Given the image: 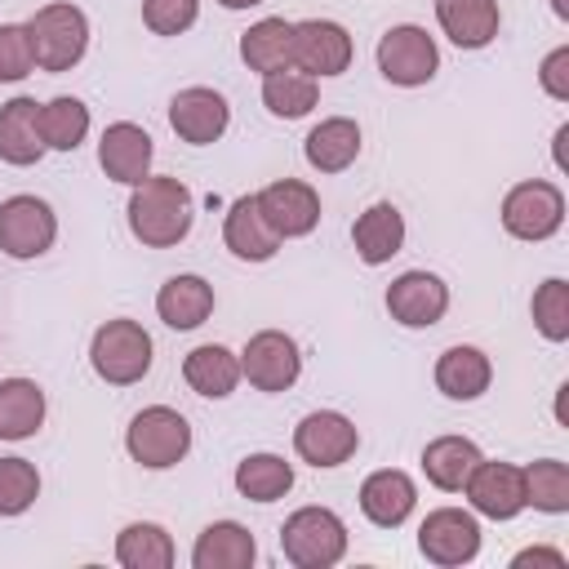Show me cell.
<instances>
[{
  "label": "cell",
  "instance_id": "1",
  "mask_svg": "<svg viewBox=\"0 0 569 569\" xmlns=\"http://www.w3.org/2000/svg\"><path fill=\"white\" fill-rule=\"evenodd\" d=\"M196 222V200L187 191L182 178L169 173H147L133 196H129V231L133 240H142L147 249H173L178 240H187Z\"/></svg>",
  "mask_w": 569,
  "mask_h": 569
},
{
  "label": "cell",
  "instance_id": "2",
  "mask_svg": "<svg viewBox=\"0 0 569 569\" xmlns=\"http://www.w3.org/2000/svg\"><path fill=\"white\" fill-rule=\"evenodd\" d=\"M280 551L298 569H333L347 556V525L329 507H298L280 525Z\"/></svg>",
  "mask_w": 569,
  "mask_h": 569
},
{
  "label": "cell",
  "instance_id": "3",
  "mask_svg": "<svg viewBox=\"0 0 569 569\" xmlns=\"http://www.w3.org/2000/svg\"><path fill=\"white\" fill-rule=\"evenodd\" d=\"M124 449L138 467L147 471H164V467H178L191 449V422L169 409V405H147L129 418L124 427Z\"/></svg>",
  "mask_w": 569,
  "mask_h": 569
},
{
  "label": "cell",
  "instance_id": "4",
  "mask_svg": "<svg viewBox=\"0 0 569 569\" xmlns=\"http://www.w3.org/2000/svg\"><path fill=\"white\" fill-rule=\"evenodd\" d=\"M31 53L40 71H71L89 49V18L76 4H44L27 18Z\"/></svg>",
  "mask_w": 569,
  "mask_h": 569
},
{
  "label": "cell",
  "instance_id": "5",
  "mask_svg": "<svg viewBox=\"0 0 569 569\" xmlns=\"http://www.w3.org/2000/svg\"><path fill=\"white\" fill-rule=\"evenodd\" d=\"M89 365L111 387H133L151 369V333L138 320H107L89 342Z\"/></svg>",
  "mask_w": 569,
  "mask_h": 569
},
{
  "label": "cell",
  "instance_id": "6",
  "mask_svg": "<svg viewBox=\"0 0 569 569\" xmlns=\"http://www.w3.org/2000/svg\"><path fill=\"white\" fill-rule=\"evenodd\" d=\"M502 227H507V236L529 240V244L551 240L565 227V191L556 182H542V178L516 182L502 196Z\"/></svg>",
  "mask_w": 569,
  "mask_h": 569
},
{
  "label": "cell",
  "instance_id": "7",
  "mask_svg": "<svg viewBox=\"0 0 569 569\" xmlns=\"http://www.w3.org/2000/svg\"><path fill=\"white\" fill-rule=\"evenodd\" d=\"M378 71H382L391 84H400V89H418V84H427V80L440 71V49H436V40H431L422 27H413V22L391 27V31L378 40Z\"/></svg>",
  "mask_w": 569,
  "mask_h": 569
},
{
  "label": "cell",
  "instance_id": "8",
  "mask_svg": "<svg viewBox=\"0 0 569 569\" xmlns=\"http://www.w3.org/2000/svg\"><path fill=\"white\" fill-rule=\"evenodd\" d=\"M302 373V351L280 329H258L240 351V378H249L258 391H289Z\"/></svg>",
  "mask_w": 569,
  "mask_h": 569
},
{
  "label": "cell",
  "instance_id": "9",
  "mask_svg": "<svg viewBox=\"0 0 569 569\" xmlns=\"http://www.w3.org/2000/svg\"><path fill=\"white\" fill-rule=\"evenodd\" d=\"M58 240V218L40 196H9L0 204V249L18 262L49 253Z\"/></svg>",
  "mask_w": 569,
  "mask_h": 569
},
{
  "label": "cell",
  "instance_id": "10",
  "mask_svg": "<svg viewBox=\"0 0 569 569\" xmlns=\"http://www.w3.org/2000/svg\"><path fill=\"white\" fill-rule=\"evenodd\" d=\"M418 551L431 560V565H467L480 556V525L471 511L462 507H436L427 511V520L418 525Z\"/></svg>",
  "mask_w": 569,
  "mask_h": 569
},
{
  "label": "cell",
  "instance_id": "11",
  "mask_svg": "<svg viewBox=\"0 0 569 569\" xmlns=\"http://www.w3.org/2000/svg\"><path fill=\"white\" fill-rule=\"evenodd\" d=\"M293 449L311 467H342L360 449V431L338 409H316L293 427Z\"/></svg>",
  "mask_w": 569,
  "mask_h": 569
},
{
  "label": "cell",
  "instance_id": "12",
  "mask_svg": "<svg viewBox=\"0 0 569 569\" xmlns=\"http://www.w3.org/2000/svg\"><path fill=\"white\" fill-rule=\"evenodd\" d=\"M387 311L405 329H431L449 311V284L436 271H405L387 284Z\"/></svg>",
  "mask_w": 569,
  "mask_h": 569
},
{
  "label": "cell",
  "instance_id": "13",
  "mask_svg": "<svg viewBox=\"0 0 569 569\" xmlns=\"http://www.w3.org/2000/svg\"><path fill=\"white\" fill-rule=\"evenodd\" d=\"M169 124H173V133H178L182 142L209 147V142H218V138L227 133L231 107H227V98H222L218 89L191 84V89H178V93H173V102H169Z\"/></svg>",
  "mask_w": 569,
  "mask_h": 569
},
{
  "label": "cell",
  "instance_id": "14",
  "mask_svg": "<svg viewBox=\"0 0 569 569\" xmlns=\"http://www.w3.org/2000/svg\"><path fill=\"white\" fill-rule=\"evenodd\" d=\"M467 502L489 520H516L525 511V471L516 462H489L480 458L476 471L462 485Z\"/></svg>",
  "mask_w": 569,
  "mask_h": 569
},
{
  "label": "cell",
  "instance_id": "15",
  "mask_svg": "<svg viewBox=\"0 0 569 569\" xmlns=\"http://www.w3.org/2000/svg\"><path fill=\"white\" fill-rule=\"evenodd\" d=\"M293 67L307 76H342L351 67V36L329 18L293 22Z\"/></svg>",
  "mask_w": 569,
  "mask_h": 569
},
{
  "label": "cell",
  "instance_id": "16",
  "mask_svg": "<svg viewBox=\"0 0 569 569\" xmlns=\"http://www.w3.org/2000/svg\"><path fill=\"white\" fill-rule=\"evenodd\" d=\"M258 209H262V218L271 222V231L280 240L311 236L316 222H320V196H316V187H307L298 178H280V182L262 187L258 191Z\"/></svg>",
  "mask_w": 569,
  "mask_h": 569
},
{
  "label": "cell",
  "instance_id": "17",
  "mask_svg": "<svg viewBox=\"0 0 569 569\" xmlns=\"http://www.w3.org/2000/svg\"><path fill=\"white\" fill-rule=\"evenodd\" d=\"M151 156H156L151 133L142 124H133V120H116L98 138V164H102V173L111 182L138 187L147 178V169H151Z\"/></svg>",
  "mask_w": 569,
  "mask_h": 569
},
{
  "label": "cell",
  "instance_id": "18",
  "mask_svg": "<svg viewBox=\"0 0 569 569\" xmlns=\"http://www.w3.org/2000/svg\"><path fill=\"white\" fill-rule=\"evenodd\" d=\"M413 502H418V485H413L405 471H396V467H382V471L365 476V485H360V511H365L378 529L405 525L409 511H413Z\"/></svg>",
  "mask_w": 569,
  "mask_h": 569
},
{
  "label": "cell",
  "instance_id": "19",
  "mask_svg": "<svg viewBox=\"0 0 569 569\" xmlns=\"http://www.w3.org/2000/svg\"><path fill=\"white\" fill-rule=\"evenodd\" d=\"M222 240H227V249H231L236 258H244V262H267V258H276V249H280V236L271 231V222H267L262 209H258V196L231 200L227 222H222Z\"/></svg>",
  "mask_w": 569,
  "mask_h": 569
},
{
  "label": "cell",
  "instance_id": "20",
  "mask_svg": "<svg viewBox=\"0 0 569 569\" xmlns=\"http://www.w3.org/2000/svg\"><path fill=\"white\" fill-rule=\"evenodd\" d=\"M44 156V138H40V102L36 98H9L0 107V160L4 164H36Z\"/></svg>",
  "mask_w": 569,
  "mask_h": 569
},
{
  "label": "cell",
  "instance_id": "21",
  "mask_svg": "<svg viewBox=\"0 0 569 569\" xmlns=\"http://www.w3.org/2000/svg\"><path fill=\"white\" fill-rule=\"evenodd\" d=\"M436 22L458 49H485L498 36L502 13L498 0H436Z\"/></svg>",
  "mask_w": 569,
  "mask_h": 569
},
{
  "label": "cell",
  "instance_id": "22",
  "mask_svg": "<svg viewBox=\"0 0 569 569\" xmlns=\"http://www.w3.org/2000/svg\"><path fill=\"white\" fill-rule=\"evenodd\" d=\"M302 156H307V164H311L316 173H342V169H351L356 156H360V124H356L351 116H329V120H320V124L307 133Z\"/></svg>",
  "mask_w": 569,
  "mask_h": 569
},
{
  "label": "cell",
  "instance_id": "23",
  "mask_svg": "<svg viewBox=\"0 0 569 569\" xmlns=\"http://www.w3.org/2000/svg\"><path fill=\"white\" fill-rule=\"evenodd\" d=\"M351 240H356L360 262L382 267V262H391V258L400 253V244H405V213H400L391 200H378V204H369V209L356 218Z\"/></svg>",
  "mask_w": 569,
  "mask_h": 569
},
{
  "label": "cell",
  "instance_id": "24",
  "mask_svg": "<svg viewBox=\"0 0 569 569\" xmlns=\"http://www.w3.org/2000/svg\"><path fill=\"white\" fill-rule=\"evenodd\" d=\"M156 311L169 329H196L213 316V284L204 276H191V271L169 276L156 293Z\"/></svg>",
  "mask_w": 569,
  "mask_h": 569
},
{
  "label": "cell",
  "instance_id": "25",
  "mask_svg": "<svg viewBox=\"0 0 569 569\" xmlns=\"http://www.w3.org/2000/svg\"><path fill=\"white\" fill-rule=\"evenodd\" d=\"M489 382H493V365H489V356L480 347L458 342V347L440 351V360H436L440 396H449V400H480L489 391Z\"/></svg>",
  "mask_w": 569,
  "mask_h": 569
},
{
  "label": "cell",
  "instance_id": "26",
  "mask_svg": "<svg viewBox=\"0 0 569 569\" xmlns=\"http://www.w3.org/2000/svg\"><path fill=\"white\" fill-rule=\"evenodd\" d=\"M258 556V542L244 525L236 520H213L200 529L196 547H191V565L196 569H249Z\"/></svg>",
  "mask_w": 569,
  "mask_h": 569
},
{
  "label": "cell",
  "instance_id": "27",
  "mask_svg": "<svg viewBox=\"0 0 569 569\" xmlns=\"http://www.w3.org/2000/svg\"><path fill=\"white\" fill-rule=\"evenodd\" d=\"M182 378L196 396H209V400H222L236 391L240 382V356L227 351L222 342H200L196 351H187L182 360Z\"/></svg>",
  "mask_w": 569,
  "mask_h": 569
},
{
  "label": "cell",
  "instance_id": "28",
  "mask_svg": "<svg viewBox=\"0 0 569 569\" xmlns=\"http://www.w3.org/2000/svg\"><path fill=\"white\" fill-rule=\"evenodd\" d=\"M480 458H485V453L476 449V440H467V436H436V440L422 449V471H427V480H431L436 489L462 493V485H467V476L476 471Z\"/></svg>",
  "mask_w": 569,
  "mask_h": 569
},
{
  "label": "cell",
  "instance_id": "29",
  "mask_svg": "<svg viewBox=\"0 0 569 569\" xmlns=\"http://www.w3.org/2000/svg\"><path fill=\"white\" fill-rule=\"evenodd\" d=\"M240 58H244V67L258 71V76H271V71L293 67V22H284V18H262V22H253V27L240 36Z\"/></svg>",
  "mask_w": 569,
  "mask_h": 569
},
{
  "label": "cell",
  "instance_id": "30",
  "mask_svg": "<svg viewBox=\"0 0 569 569\" xmlns=\"http://www.w3.org/2000/svg\"><path fill=\"white\" fill-rule=\"evenodd\" d=\"M44 422V391L31 378L0 382V440H27Z\"/></svg>",
  "mask_w": 569,
  "mask_h": 569
},
{
  "label": "cell",
  "instance_id": "31",
  "mask_svg": "<svg viewBox=\"0 0 569 569\" xmlns=\"http://www.w3.org/2000/svg\"><path fill=\"white\" fill-rule=\"evenodd\" d=\"M116 560L124 569H169L173 565V538L156 520H133L116 538Z\"/></svg>",
  "mask_w": 569,
  "mask_h": 569
},
{
  "label": "cell",
  "instance_id": "32",
  "mask_svg": "<svg viewBox=\"0 0 569 569\" xmlns=\"http://www.w3.org/2000/svg\"><path fill=\"white\" fill-rule=\"evenodd\" d=\"M236 489L249 502H276L293 489V467L280 453H249L236 462Z\"/></svg>",
  "mask_w": 569,
  "mask_h": 569
},
{
  "label": "cell",
  "instance_id": "33",
  "mask_svg": "<svg viewBox=\"0 0 569 569\" xmlns=\"http://www.w3.org/2000/svg\"><path fill=\"white\" fill-rule=\"evenodd\" d=\"M316 98H320L316 76H307V71H298V67H284V71L262 76V107H267L271 116H280V120L307 116V111L316 107Z\"/></svg>",
  "mask_w": 569,
  "mask_h": 569
},
{
  "label": "cell",
  "instance_id": "34",
  "mask_svg": "<svg viewBox=\"0 0 569 569\" xmlns=\"http://www.w3.org/2000/svg\"><path fill=\"white\" fill-rule=\"evenodd\" d=\"M89 133V107L80 98H49L40 102V138L44 151H76Z\"/></svg>",
  "mask_w": 569,
  "mask_h": 569
},
{
  "label": "cell",
  "instance_id": "35",
  "mask_svg": "<svg viewBox=\"0 0 569 569\" xmlns=\"http://www.w3.org/2000/svg\"><path fill=\"white\" fill-rule=\"evenodd\" d=\"M520 471H525V507L547 511V516L569 511V467L560 458H538Z\"/></svg>",
  "mask_w": 569,
  "mask_h": 569
},
{
  "label": "cell",
  "instance_id": "36",
  "mask_svg": "<svg viewBox=\"0 0 569 569\" xmlns=\"http://www.w3.org/2000/svg\"><path fill=\"white\" fill-rule=\"evenodd\" d=\"M529 311H533V329H538L547 342H565V338H569V280H560V276L542 280V284L533 289Z\"/></svg>",
  "mask_w": 569,
  "mask_h": 569
},
{
  "label": "cell",
  "instance_id": "37",
  "mask_svg": "<svg viewBox=\"0 0 569 569\" xmlns=\"http://www.w3.org/2000/svg\"><path fill=\"white\" fill-rule=\"evenodd\" d=\"M40 498V471L27 458H0V516H22Z\"/></svg>",
  "mask_w": 569,
  "mask_h": 569
},
{
  "label": "cell",
  "instance_id": "38",
  "mask_svg": "<svg viewBox=\"0 0 569 569\" xmlns=\"http://www.w3.org/2000/svg\"><path fill=\"white\" fill-rule=\"evenodd\" d=\"M36 71V53H31V36L27 22H0V80H27Z\"/></svg>",
  "mask_w": 569,
  "mask_h": 569
},
{
  "label": "cell",
  "instance_id": "39",
  "mask_svg": "<svg viewBox=\"0 0 569 569\" xmlns=\"http://www.w3.org/2000/svg\"><path fill=\"white\" fill-rule=\"evenodd\" d=\"M200 18V0H142V22L156 36H182Z\"/></svg>",
  "mask_w": 569,
  "mask_h": 569
},
{
  "label": "cell",
  "instance_id": "40",
  "mask_svg": "<svg viewBox=\"0 0 569 569\" xmlns=\"http://www.w3.org/2000/svg\"><path fill=\"white\" fill-rule=\"evenodd\" d=\"M538 80H542L547 98H556V102H569V44H556V49L542 58V67H538Z\"/></svg>",
  "mask_w": 569,
  "mask_h": 569
},
{
  "label": "cell",
  "instance_id": "41",
  "mask_svg": "<svg viewBox=\"0 0 569 569\" xmlns=\"http://www.w3.org/2000/svg\"><path fill=\"white\" fill-rule=\"evenodd\" d=\"M516 569H525V565H547V569H565V551H551V547H529V551H520L516 560H511Z\"/></svg>",
  "mask_w": 569,
  "mask_h": 569
},
{
  "label": "cell",
  "instance_id": "42",
  "mask_svg": "<svg viewBox=\"0 0 569 569\" xmlns=\"http://www.w3.org/2000/svg\"><path fill=\"white\" fill-rule=\"evenodd\" d=\"M565 142H569V124L556 129V169H569V160H565Z\"/></svg>",
  "mask_w": 569,
  "mask_h": 569
},
{
  "label": "cell",
  "instance_id": "43",
  "mask_svg": "<svg viewBox=\"0 0 569 569\" xmlns=\"http://www.w3.org/2000/svg\"><path fill=\"white\" fill-rule=\"evenodd\" d=\"M222 9H253V4H262V0H218Z\"/></svg>",
  "mask_w": 569,
  "mask_h": 569
},
{
  "label": "cell",
  "instance_id": "44",
  "mask_svg": "<svg viewBox=\"0 0 569 569\" xmlns=\"http://www.w3.org/2000/svg\"><path fill=\"white\" fill-rule=\"evenodd\" d=\"M551 9H556V18H569V0H551Z\"/></svg>",
  "mask_w": 569,
  "mask_h": 569
}]
</instances>
